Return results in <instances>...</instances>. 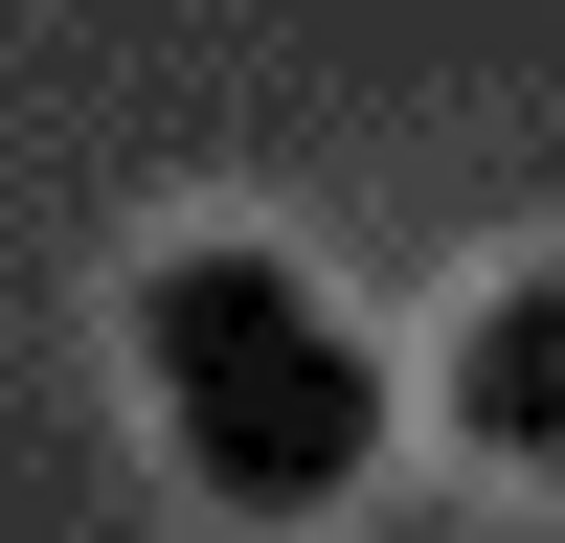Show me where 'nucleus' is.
Here are the masks:
<instances>
[{
    "mask_svg": "<svg viewBox=\"0 0 565 543\" xmlns=\"http://www.w3.org/2000/svg\"><path fill=\"white\" fill-rule=\"evenodd\" d=\"M136 362H159V430H181V476H204L226 521H317V498H362V453H385V362H362L271 249H159L136 272Z\"/></svg>",
    "mask_w": 565,
    "mask_h": 543,
    "instance_id": "obj_1",
    "label": "nucleus"
},
{
    "mask_svg": "<svg viewBox=\"0 0 565 543\" xmlns=\"http://www.w3.org/2000/svg\"><path fill=\"white\" fill-rule=\"evenodd\" d=\"M452 430H476V453H565V272L476 295V340H452Z\"/></svg>",
    "mask_w": 565,
    "mask_h": 543,
    "instance_id": "obj_2",
    "label": "nucleus"
}]
</instances>
